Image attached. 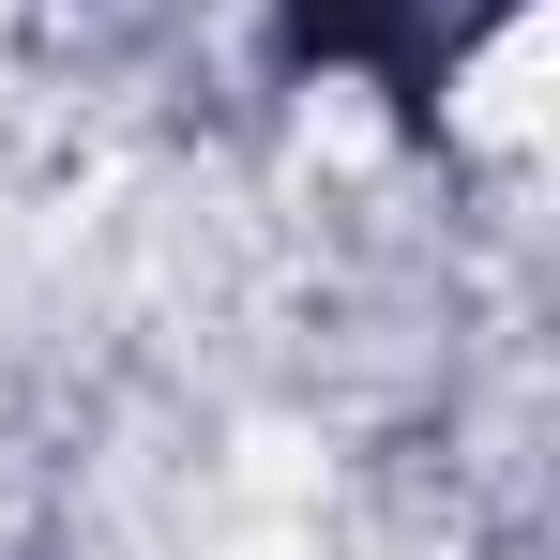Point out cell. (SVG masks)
I'll return each instance as SVG.
<instances>
[{
    "label": "cell",
    "instance_id": "6da1fadb",
    "mask_svg": "<svg viewBox=\"0 0 560 560\" xmlns=\"http://www.w3.org/2000/svg\"><path fill=\"white\" fill-rule=\"evenodd\" d=\"M485 15H515V0H273V46L303 77L378 92L394 121H440V92H455L469 46H485Z\"/></svg>",
    "mask_w": 560,
    "mask_h": 560
}]
</instances>
